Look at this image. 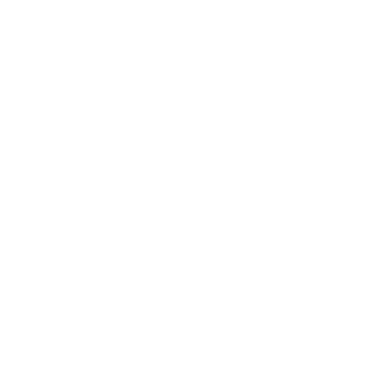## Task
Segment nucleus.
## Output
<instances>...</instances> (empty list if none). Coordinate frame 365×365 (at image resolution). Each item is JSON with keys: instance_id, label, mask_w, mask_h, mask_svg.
Returning <instances> with one entry per match:
<instances>
[]
</instances>
